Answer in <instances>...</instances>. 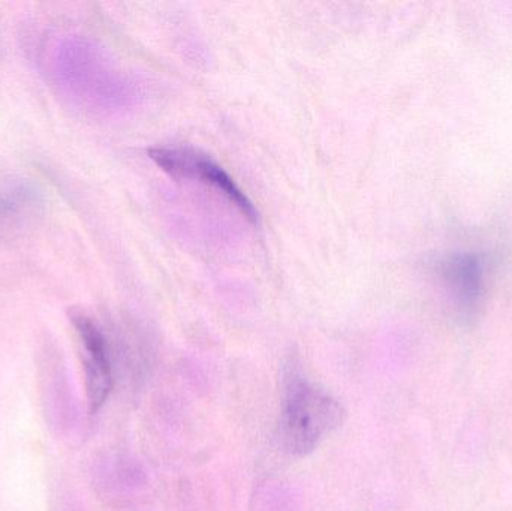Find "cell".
<instances>
[{"label":"cell","instance_id":"3","mask_svg":"<svg viewBox=\"0 0 512 511\" xmlns=\"http://www.w3.org/2000/svg\"><path fill=\"white\" fill-rule=\"evenodd\" d=\"M150 158L173 176L185 177V179H194L204 185L212 186L216 191L224 194L234 206L239 207L240 212L246 218L255 221L256 210L245 192L239 188L233 177L216 164L209 156L201 155L191 149H177V147H156L150 149Z\"/></svg>","mask_w":512,"mask_h":511},{"label":"cell","instance_id":"1","mask_svg":"<svg viewBox=\"0 0 512 511\" xmlns=\"http://www.w3.org/2000/svg\"><path fill=\"white\" fill-rule=\"evenodd\" d=\"M345 411L337 399L307 380L294 365L283 378L279 437L285 452L303 458L342 425Z\"/></svg>","mask_w":512,"mask_h":511},{"label":"cell","instance_id":"6","mask_svg":"<svg viewBox=\"0 0 512 511\" xmlns=\"http://www.w3.org/2000/svg\"><path fill=\"white\" fill-rule=\"evenodd\" d=\"M259 501V511H294V503L289 500V495L279 488L265 489Z\"/></svg>","mask_w":512,"mask_h":511},{"label":"cell","instance_id":"4","mask_svg":"<svg viewBox=\"0 0 512 511\" xmlns=\"http://www.w3.org/2000/svg\"><path fill=\"white\" fill-rule=\"evenodd\" d=\"M441 276L457 314L469 320L477 314L486 288V263L477 252H457L441 264Z\"/></svg>","mask_w":512,"mask_h":511},{"label":"cell","instance_id":"5","mask_svg":"<svg viewBox=\"0 0 512 511\" xmlns=\"http://www.w3.org/2000/svg\"><path fill=\"white\" fill-rule=\"evenodd\" d=\"M84 351V377L87 398L93 413L107 401L113 389V366L107 339L90 318L78 315L74 318Z\"/></svg>","mask_w":512,"mask_h":511},{"label":"cell","instance_id":"2","mask_svg":"<svg viewBox=\"0 0 512 511\" xmlns=\"http://www.w3.org/2000/svg\"><path fill=\"white\" fill-rule=\"evenodd\" d=\"M104 57L96 47L80 38L57 39L48 54V68L57 86L71 98L96 102L105 98V87L111 84V69L105 68Z\"/></svg>","mask_w":512,"mask_h":511}]
</instances>
